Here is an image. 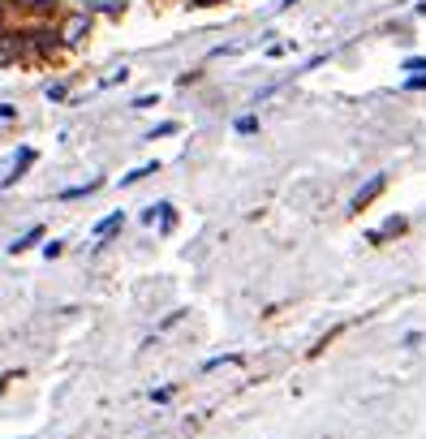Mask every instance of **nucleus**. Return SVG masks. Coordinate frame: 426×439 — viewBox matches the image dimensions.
Wrapping results in <instances>:
<instances>
[{"mask_svg": "<svg viewBox=\"0 0 426 439\" xmlns=\"http://www.w3.org/2000/svg\"><path fill=\"white\" fill-rule=\"evenodd\" d=\"M383 185H388L383 177H370V181H366L362 190L353 194V203H349V211H366V207H370V203H374V199H379V194H383Z\"/></svg>", "mask_w": 426, "mask_h": 439, "instance_id": "f257e3e1", "label": "nucleus"}, {"mask_svg": "<svg viewBox=\"0 0 426 439\" xmlns=\"http://www.w3.org/2000/svg\"><path fill=\"white\" fill-rule=\"evenodd\" d=\"M30 164H35V146H22V151L13 155V168H9V177H5V181H0V185H18L22 177L30 172Z\"/></svg>", "mask_w": 426, "mask_h": 439, "instance_id": "f03ea898", "label": "nucleus"}, {"mask_svg": "<svg viewBox=\"0 0 426 439\" xmlns=\"http://www.w3.org/2000/svg\"><path fill=\"white\" fill-rule=\"evenodd\" d=\"M87 30H91V18H87V13H78L74 22H65L60 35H65V43H82V35H87Z\"/></svg>", "mask_w": 426, "mask_h": 439, "instance_id": "7ed1b4c3", "label": "nucleus"}, {"mask_svg": "<svg viewBox=\"0 0 426 439\" xmlns=\"http://www.w3.org/2000/svg\"><path fill=\"white\" fill-rule=\"evenodd\" d=\"M121 224H125V216H121V211H112L108 220H100V224H95V237H100V241H112V237L121 233Z\"/></svg>", "mask_w": 426, "mask_h": 439, "instance_id": "20e7f679", "label": "nucleus"}, {"mask_svg": "<svg viewBox=\"0 0 426 439\" xmlns=\"http://www.w3.org/2000/svg\"><path fill=\"white\" fill-rule=\"evenodd\" d=\"M405 229H409V224H405V220H388V224H383V229H374V233H370V246H383V241H388V237H396V233H405Z\"/></svg>", "mask_w": 426, "mask_h": 439, "instance_id": "39448f33", "label": "nucleus"}, {"mask_svg": "<svg viewBox=\"0 0 426 439\" xmlns=\"http://www.w3.org/2000/svg\"><path fill=\"white\" fill-rule=\"evenodd\" d=\"M39 241H43V229L35 224V229H30V233H22L18 241H13V246H9V254H22V250H30V246H39Z\"/></svg>", "mask_w": 426, "mask_h": 439, "instance_id": "423d86ee", "label": "nucleus"}, {"mask_svg": "<svg viewBox=\"0 0 426 439\" xmlns=\"http://www.w3.org/2000/svg\"><path fill=\"white\" fill-rule=\"evenodd\" d=\"M151 172H159L155 159H151V164H142V168H134V172H125V177H121V185H134V181H142V177H151Z\"/></svg>", "mask_w": 426, "mask_h": 439, "instance_id": "0eeeda50", "label": "nucleus"}, {"mask_svg": "<svg viewBox=\"0 0 426 439\" xmlns=\"http://www.w3.org/2000/svg\"><path fill=\"white\" fill-rule=\"evenodd\" d=\"M91 13H121V0H82Z\"/></svg>", "mask_w": 426, "mask_h": 439, "instance_id": "6e6552de", "label": "nucleus"}, {"mask_svg": "<svg viewBox=\"0 0 426 439\" xmlns=\"http://www.w3.org/2000/svg\"><path fill=\"white\" fill-rule=\"evenodd\" d=\"M18 56H22V47H18V39L0 43V65H9V60H18Z\"/></svg>", "mask_w": 426, "mask_h": 439, "instance_id": "1a4fd4ad", "label": "nucleus"}, {"mask_svg": "<svg viewBox=\"0 0 426 439\" xmlns=\"http://www.w3.org/2000/svg\"><path fill=\"white\" fill-rule=\"evenodd\" d=\"M168 211H172L168 203H155V207H146V211H142V220H146V224H151V220H164Z\"/></svg>", "mask_w": 426, "mask_h": 439, "instance_id": "9d476101", "label": "nucleus"}, {"mask_svg": "<svg viewBox=\"0 0 426 439\" xmlns=\"http://www.w3.org/2000/svg\"><path fill=\"white\" fill-rule=\"evenodd\" d=\"M168 134H177V121H164L155 129H146V138H168Z\"/></svg>", "mask_w": 426, "mask_h": 439, "instance_id": "9b49d317", "label": "nucleus"}, {"mask_svg": "<svg viewBox=\"0 0 426 439\" xmlns=\"http://www.w3.org/2000/svg\"><path fill=\"white\" fill-rule=\"evenodd\" d=\"M258 129V117H237V134H254Z\"/></svg>", "mask_w": 426, "mask_h": 439, "instance_id": "f8f14e48", "label": "nucleus"}, {"mask_svg": "<svg viewBox=\"0 0 426 439\" xmlns=\"http://www.w3.org/2000/svg\"><path fill=\"white\" fill-rule=\"evenodd\" d=\"M9 5H18V9H47L52 0H9Z\"/></svg>", "mask_w": 426, "mask_h": 439, "instance_id": "ddd939ff", "label": "nucleus"}, {"mask_svg": "<svg viewBox=\"0 0 426 439\" xmlns=\"http://www.w3.org/2000/svg\"><path fill=\"white\" fill-rule=\"evenodd\" d=\"M426 87V74H418V78H409V91H422Z\"/></svg>", "mask_w": 426, "mask_h": 439, "instance_id": "4468645a", "label": "nucleus"}, {"mask_svg": "<svg viewBox=\"0 0 426 439\" xmlns=\"http://www.w3.org/2000/svg\"><path fill=\"white\" fill-rule=\"evenodd\" d=\"M190 5H220V0H190Z\"/></svg>", "mask_w": 426, "mask_h": 439, "instance_id": "2eb2a0df", "label": "nucleus"}, {"mask_svg": "<svg viewBox=\"0 0 426 439\" xmlns=\"http://www.w3.org/2000/svg\"><path fill=\"white\" fill-rule=\"evenodd\" d=\"M289 5H298V0H284V9H289Z\"/></svg>", "mask_w": 426, "mask_h": 439, "instance_id": "dca6fc26", "label": "nucleus"}]
</instances>
